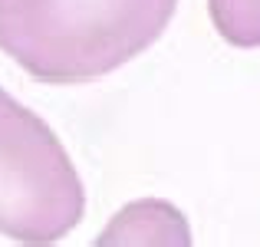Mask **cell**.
<instances>
[{
  "instance_id": "cell-4",
  "label": "cell",
  "mask_w": 260,
  "mask_h": 247,
  "mask_svg": "<svg viewBox=\"0 0 260 247\" xmlns=\"http://www.w3.org/2000/svg\"><path fill=\"white\" fill-rule=\"evenodd\" d=\"M211 20L231 46H260V0H208Z\"/></svg>"
},
{
  "instance_id": "cell-1",
  "label": "cell",
  "mask_w": 260,
  "mask_h": 247,
  "mask_svg": "<svg viewBox=\"0 0 260 247\" xmlns=\"http://www.w3.org/2000/svg\"><path fill=\"white\" fill-rule=\"evenodd\" d=\"M178 0H0V50L53 86L89 82L145 53Z\"/></svg>"
},
{
  "instance_id": "cell-2",
  "label": "cell",
  "mask_w": 260,
  "mask_h": 247,
  "mask_svg": "<svg viewBox=\"0 0 260 247\" xmlns=\"http://www.w3.org/2000/svg\"><path fill=\"white\" fill-rule=\"evenodd\" d=\"M83 211L86 191L63 142L0 86V234L20 247H53Z\"/></svg>"
},
{
  "instance_id": "cell-3",
  "label": "cell",
  "mask_w": 260,
  "mask_h": 247,
  "mask_svg": "<svg viewBox=\"0 0 260 247\" xmlns=\"http://www.w3.org/2000/svg\"><path fill=\"white\" fill-rule=\"evenodd\" d=\"M92 247H191V228L172 201L139 198L102 228Z\"/></svg>"
}]
</instances>
